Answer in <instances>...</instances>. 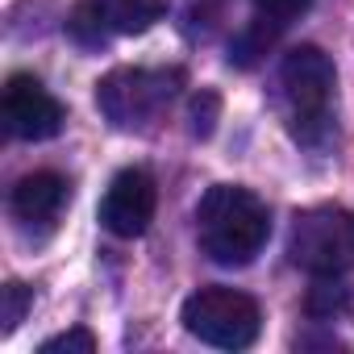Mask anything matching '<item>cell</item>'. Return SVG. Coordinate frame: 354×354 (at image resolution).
I'll return each instance as SVG.
<instances>
[{
  "label": "cell",
  "instance_id": "obj_1",
  "mask_svg": "<svg viewBox=\"0 0 354 354\" xmlns=\"http://www.w3.org/2000/svg\"><path fill=\"white\" fill-rule=\"evenodd\" d=\"M196 238L217 267H246L271 238V213L250 188L213 184L196 205Z\"/></svg>",
  "mask_w": 354,
  "mask_h": 354
},
{
  "label": "cell",
  "instance_id": "obj_2",
  "mask_svg": "<svg viewBox=\"0 0 354 354\" xmlns=\"http://www.w3.org/2000/svg\"><path fill=\"white\" fill-rule=\"evenodd\" d=\"M180 321L196 342L217 346V350H246V346H254V337L263 329V313H259L254 296H246L238 288H221V283L196 288L184 300Z\"/></svg>",
  "mask_w": 354,
  "mask_h": 354
},
{
  "label": "cell",
  "instance_id": "obj_3",
  "mask_svg": "<svg viewBox=\"0 0 354 354\" xmlns=\"http://www.w3.org/2000/svg\"><path fill=\"white\" fill-rule=\"evenodd\" d=\"M283 96L292 100V133L304 146H317L329 133V100H333V59L321 46H296L283 55L279 67Z\"/></svg>",
  "mask_w": 354,
  "mask_h": 354
},
{
  "label": "cell",
  "instance_id": "obj_4",
  "mask_svg": "<svg viewBox=\"0 0 354 354\" xmlns=\"http://www.w3.org/2000/svg\"><path fill=\"white\" fill-rule=\"evenodd\" d=\"M184 84L180 71H150V67H117L96 84V104L113 129L150 125Z\"/></svg>",
  "mask_w": 354,
  "mask_h": 354
},
{
  "label": "cell",
  "instance_id": "obj_5",
  "mask_svg": "<svg viewBox=\"0 0 354 354\" xmlns=\"http://www.w3.org/2000/svg\"><path fill=\"white\" fill-rule=\"evenodd\" d=\"M288 254L308 275H342L354 263V217L333 205L296 213L288 234Z\"/></svg>",
  "mask_w": 354,
  "mask_h": 354
},
{
  "label": "cell",
  "instance_id": "obj_6",
  "mask_svg": "<svg viewBox=\"0 0 354 354\" xmlns=\"http://www.w3.org/2000/svg\"><path fill=\"white\" fill-rule=\"evenodd\" d=\"M154 209H158V188L150 180V171L125 167L113 175V184L100 201V225L113 238H142L154 221Z\"/></svg>",
  "mask_w": 354,
  "mask_h": 354
},
{
  "label": "cell",
  "instance_id": "obj_7",
  "mask_svg": "<svg viewBox=\"0 0 354 354\" xmlns=\"http://www.w3.org/2000/svg\"><path fill=\"white\" fill-rule=\"evenodd\" d=\"M5 121L9 133L21 142H46L63 129L67 109L42 88V80L34 75H9L5 84Z\"/></svg>",
  "mask_w": 354,
  "mask_h": 354
},
{
  "label": "cell",
  "instance_id": "obj_8",
  "mask_svg": "<svg viewBox=\"0 0 354 354\" xmlns=\"http://www.w3.org/2000/svg\"><path fill=\"white\" fill-rule=\"evenodd\" d=\"M67 196H71V188L59 171H34L26 180H17V188H13V213L30 225H50L63 213Z\"/></svg>",
  "mask_w": 354,
  "mask_h": 354
},
{
  "label": "cell",
  "instance_id": "obj_9",
  "mask_svg": "<svg viewBox=\"0 0 354 354\" xmlns=\"http://www.w3.org/2000/svg\"><path fill=\"white\" fill-rule=\"evenodd\" d=\"M304 308H308V317H317V321H337L342 313L354 308V292H350V283H346L342 275H317V283L308 288Z\"/></svg>",
  "mask_w": 354,
  "mask_h": 354
},
{
  "label": "cell",
  "instance_id": "obj_10",
  "mask_svg": "<svg viewBox=\"0 0 354 354\" xmlns=\"http://www.w3.org/2000/svg\"><path fill=\"white\" fill-rule=\"evenodd\" d=\"M100 5H104L113 30H121V34H142L167 13V0H100Z\"/></svg>",
  "mask_w": 354,
  "mask_h": 354
},
{
  "label": "cell",
  "instance_id": "obj_11",
  "mask_svg": "<svg viewBox=\"0 0 354 354\" xmlns=\"http://www.w3.org/2000/svg\"><path fill=\"white\" fill-rule=\"evenodd\" d=\"M109 26H113V21H109V13H104L100 0H80L75 13H71V21H67L71 38L84 42V46H100L104 34H109Z\"/></svg>",
  "mask_w": 354,
  "mask_h": 354
},
{
  "label": "cell",
  "instance_id": "obj_12",
  "mask_svg": "<svg viewBox=\"0 0 354 354\" xmlns=\"http://www.w3.org/2000/svg\"><path fill=\"white\" fill-rule=\"evenodd\" d=\"M30 304H34V292L26 283H5V288H0V321H5V333H13L26 321Z\"/></svg>",
  "mask_w": 354,
  "mask_h": 354
},
{
  "label": "cell",
  "instance_id": "obj_13",
  "mask_svg": "<svg viewBox=\"0 0 354 354\" xmlns=\"http://www.w3.org/2000/svg\"><path fill=\"white\" fill-rule=\"evenodd\" d=\"M217 117H221V96L217 92H201V96H192V109H188V129L196 133V138H209L213 129H217Z\"/></svg>",
  "mask_w": 354,
  "mask_h": 354
},
{
  "label": "cell",
  "instance_id": "obj_14",
  "mask_svg": "<svg viewBox=\"0 0 354 354\" xmlns=\"http://www.w3.org/2000/svg\"><path fill=\"white\" fill-rule=\"evenodd\" d=\"M96 350V333L92 329H67V333H55L38 346V354H92Z\"/></svg>",
  "mask_w": 354,
  "mask_h": 354
},
{
  "label": "cell",
  "instance_id": "obj_15",
  "mask_svg": "<svg viewBox=\"0 0 354 354\" xmlns=\"http://www.w3.org/2000/svg\"><path fill=\"white\" fill-rule=\"evenodd\" d=\"M308 5H313V0H254V9H259L271 26H288L292 17L308 13Z\"/></svg>",
  "mask_w": 354,
  "mask_h": 354
}]
</instances>
